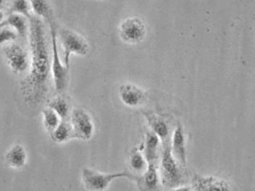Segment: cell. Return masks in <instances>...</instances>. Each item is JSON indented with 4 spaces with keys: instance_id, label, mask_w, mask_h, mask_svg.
I'll return each mask as SVG.
<instances>
[{
    "instance_id": "cell-1",
    "label": "cell",
    "mask_w": 255,
    "mask_h": 191,
    "mask_svg": "<svg viewBox=\"0 0 255 191\" xmlns=\"http://www.w3.org/2000/svg\"><path fill=\"white\" fill-rule=\"evenodd\" d=\"M30 45V72L20 83L24 100L38 104L46 97L51 71V57L43 22L37 15H32L28 24Z\"/></svg>"
},
{
    "instance_id": "cell-2",
    "label": "cell",
    "mask_w": 255,
    "mask_h": 191,
    "mask_svg": "<svg viewBox=\"0 0 255 191\" xmlns=\"http://www.w3.org/2000/svg\"><path fill=\"white\" fill-rule=\"evenodd\" d=\"M50 28V39H51V72L54 89L58 94H61L66 91L69 84V69L61 61L59 55V49L57 43V27L55 21L49 24Z\"/></svg>"
},
{
    "instance_id": "cell-3",
    "label": "cell",
    "mask_w": 255,
    "mask_h": 191,
    "mask_svg": "<svg viewBox=\"0 0 255 191\" xmlns=\"http://www.w3.org/2000/svg\"><path fill=\"white\" fill-rule=\"evenodd\" d=\"M57 34L63 48L64 64L70 68V57L72 54L86 56L89 52V42L80 33L67 28H57Z\"/></svg>"
},
{
    "instance_id": "cell-4",
    "label": "cell",
    "mask_w": 255,
    "mask_h": 191,
    "mask_svg": "<svg viewBox=\"0 0 255 191\" xmlns=\"http://www.w3.org/2000/svg\"><path fill=\"white\" fill-rule=\"evenodd\" d=\"M163 149L161 165H160V180L167 189H177L182 183V174L180 165L173 157L171 151L170 141L162 143Z\"/></svg>"
},
{
    "instance_id": "cell-5",
    "label": "cell",
    "mask_w": 255,
    "mask_h": 191,
    "mask_svg": "<svg viewBox=\"0 0 255 191\" xmlns=\"http://www.w3.org/2000/svg\"><path fill=\"white\" fill-rule=\"evenodd\" d=\"M134 177L128 171L104 174L89 168H85L82 170V183L87 191H106L113 181L124 178L134 180Z\"/></svg>"
},
{
    "instance_id": "cell-6",
    "label": "cell",
    "mask_w": 255,
    "mask_h": 191,
    "mask_svg": "<svg viewBox=\"0 0 255 191\" xmlns=\"http://www.w3.org/2000/svg\"><path fill=\"white\" fill-rule=\"evenodd\" d=\"M147 27L140 18L132 16L124 19L119 27V37L124 43L136 45L147 36Z\"/></svg>"
},
{
    "instance_id": "cell-7",
    "label": "cell",
    "mask_w": 255,
    "mask_h": 191,
    "mask_svg": "<svg viewBox=\"0 0 255 191\" xmlns=\"http://www.w3.org/2000/svg\"><path fill=\"white\" fill-rule=\"evenodd\" d=\"M70 123L73 131L74 139L87 141L93 138L95 126L93 118L85 109L77 108L72 111Z\"/></svg>"
},
{
    "instance_id": "cell-8",
    "label": "cell",
    "mask_w": 255,
    "mask_h": 191,
    "mask_svg": "<svg viewBox=\"0 0 255 191\" xmlns=\"http://www.w3.org/2000/svg\"><path fill=\"white\" fill-rule=\"evenodd\" d=\"M5 59L9 68L14 73L25 72L30 66V58L24 48L18 44H11L3 50Z\"/></svg>"
},
{
    "instance_id": "cell-9",
    "label": "cell",
    "mask_w": 255,
    "mask_h": 191,
    "mask_svg": "<svg viewBox=\"0 0 255 191\" xmlns=\"http://www.w3.org/2000/svg\"><path fill=\"white\" fill-rule=\"evenodd\" d=\"M119 94L122 102L130 108L141 106L147 100V94L143 89L132 84L120 85Z\"/></svg>"
},
{
    "instance_id": "cell-10",
    "label": "cell",
    "mask_w": 255,
    "mask_h": 191,
    "mask_svg": "<svg viewBox=\"0 0 255 191\" xmlns=\"http://www.w3.org/2000/svg\"><path fill=\"white\" fill-rule=\"evenodd\" d=\"M171 151L173 157L180 165L185 167L186 165V137L181 124L177 125L170 142Z\"/></svg>"
},
{
    "instance_id": "cell-11",
    "label": "cell",
    "mask_w": 255,
    "mask_h": 191,
    "mask_svg": "<svg viewBox=\"0 0 255 191\" xmlns=\"http://www.w3.org/2000/svg\"><path fill=\"white\" fill-rule=\"evenodd\" d=\"M134 181L143 191H158L159 176H158L157 163H147V168L144 174L141 176L134 177Z\"/></svg>"
},
{
    "instance_id": "cell-12",
    "label": "cell",
    "mask_w": 255,
    "mask_h": 191,
    "mask_svg": "<svg viewBox=\"0 0 255 191\" xmlns=\"http://www.w3.org/2000/svg\"><path fill=\"white\" fill-rule=\"evenodd\" d=\"M6 163L13 169L24 167L27 162V153L23 146L16 144L5 155Z\"/></svg>"
},
{
    "instance_id": "cell-13",
    "label": "cell",
    "mask_w": 255,
    "mask_h": 191,
    "mask_svg": "<svg viewBox=\"0 0 255 191\" xmlns=\"http://www.w3.org/2000/svg\"><path fill=\"white\" fill-rule=\"evenodd\" d=\"M160 139L153 132L147 133L144 145V157L147 163H157L158 149Z\"/></svg>"
},
{
    "instance_id": "cell-14",
    "label": "cell",
    "mask_w": 255,
    "mask_h": 191,
    "mask_svg": "<svg viewBox=\"0 0 255 191\" xmlns=\"http://www.w3.org/2000/svg\"><path fill=\"white\" fill-rule=\"evenodd\" d=\"M28 1L30 2L32 10L34 11V13L37 16L43 18L48 24L55 21L54 11L48 0H28Z\"/></svg>"
},
{
    "instance_id": "cell-15",
    "label": "cell",
    "mask_w": 255,
    "mask_h": 191,
    "mask_svg": "<svg viewBox=\"0 0 255 191\" xmlns=\"http://www.w3.org/2000/svg\"><path fill=\"white\" fill-rule=\"evenodd\" d=\"M10 26L13 28L20 36L24 37L28 33V24L25 17L17 13H11L6 20L0 23V27Z\"/></svg>"
},
{
    "instance_id": "cell-16",
    "label": "cell",
    "mask_w": 255,
    "mask_h": 191,
    "mask_svg": "<svg viewBox=\"0 0 255 191\" xmlns=\"http://www.w3.org/2000/svg\"><path fill=\"white\" fill-rule=\"evenodd\" d=\"M47 106L52 109L59 116L60 119L63 121H67L72 113L69 102L63 96H58L53 98L48 103Z\"/></svg>"
},
{
    "instance_id": "cell-17",
    "label": "cell",
    "mask_w": 255,
    "mask_h": 191,
    "mask_svg": "<svg viewBox=\"0 0 255 191\" xmlns=\"http://www.w3.org/2000/svg\"><path fill=\"white\" fill-rule=\"evenodd\" d=\"M50 137L53 141L57 143H64L70 139H74L71 123L67 121L61 120L59 126L50 133Z\"/></svg>"
},
{
    "instance_id": "cell-18",
    "label": "cell",
    "mask_w": 255,
    "mask_h": 191,
    "mask_svg": "<svg viewBox=\"0 0 255 191\" xmlns=\"http://www.w3.org/2000/svg\"><path fill=\"white\" fill-rule=\"evenodd\" d=\"M194 189L200 191H212V190L229 189L226 183L214 178H203L196 177L194 180Z\"/></svg>"
},
{
    "instance_id": "cell-19",
    "label": "cell",
    "mask_w": 255,
    "mask_h": 191,
    "mask_svg": "<svg viewBox=\"0 0 255 191\" xmlns=\"http://www.w3.org/2000/svg\"><path fill=\"white\" fill-rule=\"evenodd\" d=\"M148 122H149L152 132L155 133L159 137L161 143H164L169 140L168 139L169 127L164 120L152 116V117H148Z\"/></svg>"
},
{
    "instance_id": "cell-20",
    "label": "cell",
    "mask_w": 255,
    "mask_h": 191,
    "mask_svg": "<svg viewBox=\"0 0 255 191\" xmlns=\"http://www.w3.org/2000/svg\"><path fill=\"white\" fill-rule=\"evenodd\" d=\"M129 165L132 171L135 172L139 176L144 174L147 168V161L140 151L135 148L130 154Z\"/></svg>"
},
{
    "instance_id": "cell-21",
    "label": "cell",
    "mask_w": 255,
    "mask_h": 191,
    "mask_svg": "<svg viewBox=\"0 0 255 191\" xmlns=\"http://www.w3.org/2000/svg\"><path fill=\"white\" fill-rule=\"evenodd\" d=\"M42 116L44 126L50 133L52 132L60 123V117L52 109H50V107L47 106L42 109Z\"/></svg>"
},
{
    "instance_id": "cell-22",
    "label": "cell",
    "mask_w": 255,
    "mask_h": 191,
    "mask_svg": "<svg viewBox=\"0 0 255 191\" xmlns=\"http://www.w3.org/2000/svg\"><path fill=\"white\" fill-rule=\"evenodd\" d=\"M30 2L28 0H13L11 4V11L12 13L20 14L27 19H30L31 15Z\"/></svg>"
},
{
    "instance_id": "cell-23",
    "label": "cell",
    "mask_w": 255,
    "mask_h": 191,
    "mask_svg": "<svg viewBox=\"0 0 255 191\" xmlns=\"http://www.w3.org/2000/svg\"><path fill=\"white\" fill-rule=\"evenodd\" d=\"M17 35L14 31L9 28H2L0 29V45L6 43L8 41H14L16 39Z\"/></svg>"
},
{
    "instance_id": "cell-24",
    "label": "cell",
    "mask_w": 255,
    "mask_h": 191,
    "mask_svg": "<svg viewBox=\"0 0 255 191\" xmlns=\"http://www.w3.org/2000/svg\"><path fill=\"white\" fill-rule=\"evenodd\" d=\"M3 19H4V14L0 10V23H2L3 21Z\"/></svg>"
},
{
    "instance_id": "cell-25",
    "label": "cell",
    "mask_w": 255,
    "mask_h": 191,
    "mask_svg": "<svg viewBox=\"0 0 255 191\" xmlns=\"http://www.w3.org/2000/svg\"><path fill=\"white\" fill-rule=\"evenodd\" d=\"M3 2H4V0H0V7H2Z\"/></svg>"
},
{
    "instance_id": "cell-26",
    "label": "cell",
    "mask_w": 255,
    "mask_h": 191,
    "mask_svg": "<svg viewBox=\"0 0 255 191\" xmlns=\"http://www.w3.org/2000/svg\"><path fill=\"white\" fill-rule=\"evenodd\" d=\"M100 1H105V0H100Z\"/></svg>"
}]
</instances>
